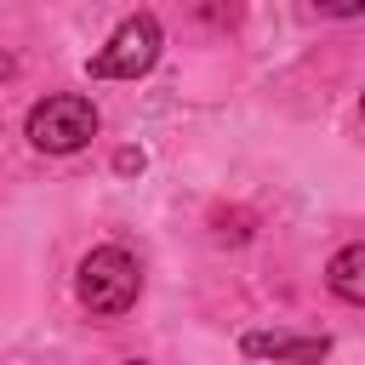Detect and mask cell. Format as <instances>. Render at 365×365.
<instances>
[{
	"instance_id": "1",
	"label": "cell",
	"mask_w": 365,
	"mask_h": 365,
	"mask_svg": "<svg viewBox=\"0 0 365 365\" xmlns=\"http://www.w3.org/2000/svg\"><path fill=\"white\" fill-rule=\"evenodd\" d=\"M137 291H143V268H137V257H131L125 245H97V251H86V262H80V274H74L80 308H91L97 319H114V314H125V308L137 302Z\"/></svg>"
},
{
	"instance_id": "4",
	"label": "cell",
	"mask_w": 365,
	"mask_h": 365,
	"mask_svg": "<svg viewBox=\"0 0 365 365\" xmlns=\"http://www.w3.org/2000/svg\"><path fill=\"white\" fill-rule=\"evenodd\" d=\"M240 348L251 359H274V365H319L331 354V336H291V331H245Z\"/></svg>"
},
{
	"instance_id": "2",
	"label": "cell",
	"mask_w": 365,
	"mask_h": 365,
	"mask_svg": "<svg viewBox=\"0 0 365 365\" xmlns=\"http://www.w3.org/2000/svg\"><path fill=\"white\" fill-rule=\"evenodd\" d=\"M97 137V103L80 91H57L29 108V143L40 154H74Z\"/></svg>"
},
{
	"instance_id": "5",
	"label": "cell",
	"mask_w": 365,
	"mask_h": 365,
	"mask_svg": "<svg viewBox=\"0 0 365 365\" xmlns=\"http://www.w3.org/2000/svg\"><path fill=\"white\" fill-rule=\"evenodd\" d=\"M325 285H331V297L365 308V240H359V245H342V251L325 262Z\"/></svg>"
},
{
	"instance_id": "11",
	"label": "cell",
	"mask_w": 365,
	"mask_h": 365,
	"mask_svg": "<svg viewBox=\"0 0 365 365\" xmlns=\"http://www.w3.org/2000/svg\"><path fill=\"white\" fill-rule=\"evenodd\" d=\"M359 108H365V97H359Z\"/></svg>"
},
{
	"instance_id": "10",
	"label": "cell",
	"mask_w": 365,
	"mask_h": 365,
	"mask_svg": "<svg viewBox=\"0 0 365 365\" xmlns=\"http://www.w3.org/2000/svg\"><path fill=\"white\" fill-rule=\"evenodd\" d=\"M125 365H143V359H125Z\"/></svg>"
},
{
	"instance_id": "3",
	"label": "cell",
	"mask_w": 365,
	"mask_h": 365,
	"mask_svg": "<svg viewBox=\"0 0 365 365\" xmlns=\"http://www.w3.org/2000/svg\"><path fill=\"white\" fill-rule=\"evenodd\" d=\"M154 57H160V23H154V11H137V17H125V23L108 34V46L91 57V74H97V80H137V74L154 68Z\"/></svg>"
},
{
	"instance_id": "7",
	"label": "cell",
	"mask_w": 365,
	"mask_h": 365,
	"mask_svg": "<svg viewBox=\"0 0 365 365\" xmlns=\"http://www.w3.org/2000/svg\"><path fill=\"white\" fill-rule=\"evenodd\" d=\"M200 17L217 23V29H228V23L240 17V0H200Z\"/></svg>"
},
{
	"instance_id": "8",
	"label": "cell",
	"mask_w": 365,
	"mask_h": 365,
	"mask_svg": "<svg viewBox=\"0 0 365 365\" xmlns=\"http://www.w3.org/2000/svg\"><path fill=\"white\" fill-rule=\"evenodd\" d=\"M314 6H319L325 17H359V11H365V0H314Z\"/></svg>"
},
{
	"instance_id": "6",
	"label": "cell",
	"mask_w": 365,
	"mask_h": 365,
	"mask_svg": "<svg viewBox=\"0 0 365 365\" xmlns=\"http://www.w3.org/2000/svg\"><path fill=\"white\" fill-rule=\"evenodd\" d=\"M211 228H217V240H234V245H240V240H251L257 217H251L245 205H234V211H228V205H217V211H211Z\"/></svg>"
},
{
	"instance_id": "9",
	"label": "cell",
	"mask_w": 365,
	"mask_h": 365,
	"mask_svg": "<svg viewBox=\"0 0 365 365\" xmlns=\"http://www.w3.org/2000/svg\"><path fill=\"white\" fill-rule=\"evenodd\" d=\"M114 165H120V171H143V154H137V148H120Z\"/></svg>"
}]
</instances>
